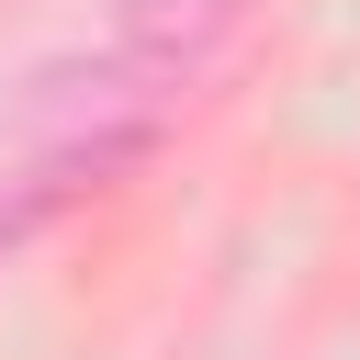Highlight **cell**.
<instances>
[{
	"instance_id": "1",
	"label": "cell",
	"mask_w": 360,
	"mask_h": 360,
	"mask_svg": "<svg viewBox=\"0 0 360 360\" xmlns=\"http://www.w3.org/2000/svg\"><path fill=\"white\" fill-rule=\"evenodd\" d=\"M135 11H180V0H135Z\"/></svg>"
}]
</instances>
